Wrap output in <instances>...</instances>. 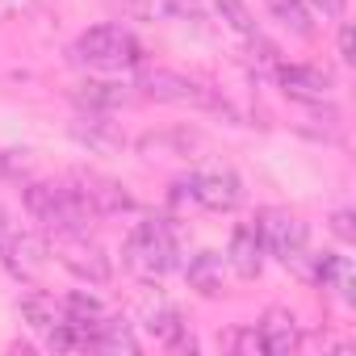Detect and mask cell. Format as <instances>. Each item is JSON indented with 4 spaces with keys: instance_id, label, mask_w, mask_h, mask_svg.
<instances>
[{
    "instance_id": "8992f818",
    "label": "cell",
    "mask_w": 356,
    "mask_h": 356,
    "mask_svg": "<svg viewBox=\"0 0 356 356\" xmlns=\"http://www.w3.org/2000/svg\"><path fill=\"white\" fill-rule=\"evenodd\" d=\"M176 197H189L193 206L222 214V210L239 206L243 185H239V176L227 172V168H206V172H189L185 181H176Z\"/></svg>"
},
{
    "instance_id": "cb8c5ba5",
    "label": "cell",
    "mask_w": 356,
    "mask_h": 356,
    "mask_svg": "<svg viewBox=\"0 0 356 356\" xmlns=\"http://www.w3.org/2000/svg\"><path fill=\"white\" fill-rule=\"evenodd\" d=\"M331 231H335L343 243H352V239H356V231H352V210H335V218H331Z\"/></svg>"
},
{
    "instance_id": "e0dca14e",
    "label": "cell",
    "mask_w": 356,
    "mask_h": 356,
    "mask_svg": "<svg viewBox=\"0 0 356 356\" xmlns=\"http://www.w3.org/2000/svg\"><path fill=\"white\" fill-rule=\"evenodd\" d=\"M72 97H76V105L88 109V113H105V109H118V105L130 101V92H126L122 84H113V80H84Z\"/></svg>"
},
{
    "instance_id": "9a60e30c",
    "label": "cell",
    "mask_w": 356,
    "mask_h": 356,
    "mask_svg": "<svg viewBox=\"0 0 356 356\" xmlns=\"http://www.w3.org/2000/svg\"><path fill=\"white\" fill-rule=\"evenodd\" d=\"M122 9L138 22H185L197 17V0H122Z\"/></svg>"
},
{
    "instance_id": "d4e9b609",
    "label": "cell",
    "mask_w": 356,
    "mask_h": 356,
    "mask_svg": "<svg viewBox=\"0 0 356 356\" xmlns=\"http://www.w3.org/2000/svg\"><path fill=\"white\" fill-rule=\"evenodd\" d=\"M348 0H306V9H318L323 17H339Z\"/></svg>"
},
{
    "instance_id": "7a4b0ae2",
    "label": "cell",
    "mask_w": 356,
    "mask_h": 356,
    "mask_svg": "<svg viewBox=\"0 0 356 356\" xmlns=\"http://www.w3.org/2000/svg\"><path fill=\"white\" fill-rule=\"evenodd\" d=\"M72 63L92 72H126V67H143V47L122 26H92L72 42Z\"/></svg>"
},
{
    "instance_id": "5bb4252c",
    "label": "cell",
    "mask_w": 356,
    "mask_h": 356,
    "mask_svg": "<svg viewBox=\"0 0 356 356\" xmlns=\"http://www.w3.org/2000/svg\"><path fill=\"white\" fill-rule=\"evenodd\" d=\"M88 348H97V352H126V356H134V352H138V339H134V331H130V323H126V318L105 314V318H97V327H92V335H88Z\"/></svg>"
},
{
    "instance_id": "ba28073f",
    "label": "cell",
    "mask_w": 356,
    "mask_h": 356,
    "mask_svg": "<svg viewBox=\"0 0 356 356\" xmlns=\"http://www.w3.org/2000/svg\"><path fill=\"white\" fill-rule=\"evenodd\" d=\"M72 185L84 197V206L92 210V218H109V214L134 210V197L126 193V185L122 181H109V176H101V172H76Z\"/></svg>"
},
{
    "instance_id": "7402d4cb",
    "label": "cell",
    "mask_w": 356,
    "mask_h": 356,
    "mask_svg": "<svg viewBox=\"0 0 356 356\" xmlns=\"http://www.w3.org/2000/svg\"><path fill=\"white\" fill-rule=\"evenodd\" d=\"M76 138H80V143H88V147H118V143H122L118 134H105V130H101V122L84 126V118H80V126H76Z\"/></svg>"
},
{
    "instance_id": "44dd1931",
    "label": "cell",
    "mask_w": 356,
    "mask_h": 356,
    "mask_svg": "<svg viewBox=\"0 0 356 356\" xmlns=\"http://www.w3.org/2000/svg\"><path fill=\"white\" fill-rule=\"evenodd\" d=\"M273 22H281L285 30H293L298 38H310L314 26H310V9H306V0H264Z\"/></svg>"
},
{
    "instance_id": "2e32d148",
    "label": "cell",
    "mask_w": 356,
    "mask_h": 356,
    "mask_svg": "<svg viewBox=\"0 0 356 356\" xmlns=\"http://www.w3.org/2000/svg\"><path fill=\"white\" fill-rule=\"evenodd\" d=\"M310 277H314L323 289H335L343 302H352V260H348V256H339V252H323V256H314Z\"/></svg>"
},
{
    "instance_id": "4fadbf2b",
    "label": "cell",
    "mask_w": 356,
    "mask_h": 356,
    "mask_svg": "<svg viewBox=\"0 0 356 356\" xmlns=\"http://www.w3.org/2000/svg\"><path fill=\"white\" fill-rule=\"evenodd\" d=\"M260 339H264V352H273V356H285V352H293L298 348V318H293V310H285V306H273V310H264V318H260Z\"/></svg>"
},
{
    "instance_id": "9c48e42d",
    "label": "cell",
    "mask_w": 356,
    "mask_h": 356,
    "mask_svg": "<svg viewBox=\"0 0 356 356\" xmlns=\"http://www.w3.org/2000/svg\"><path fill=\"white\" fill-rule=\"evenodd\" d=\"M277 80H281L285 97H293V101H302V105H310V101H323V97L335 88L331 72H323V67H310V63H281V67H277Z\"/></svg>"
},
{
    "instance_id": "277c9868",
    "label": "cell",
    "mask_w": 356,
    "mask_h": 356,
    "mask_svg": "<svg viewBox=\"0 0 356 356\" xmlns=\"http://www.w3.org/2000/svg\"><path fill=\"white\" fill-rule=\"evenodd\" d=\"M143 97L159 101V105H193V109H227L206 84L181 76V72H168V67H143L138 72V84H134Z\"/></svg>"
},
{
    "instance_id": "30bf717a",
    "label": "cell",
    "mask_w": 356,
    "mask_h": 356,
    "mask_svg": "<svg viewBox=\"0 0 356 356\" xmlns=\"http://www.w3.org/2000/svg\"><path fill=\"white\" fill-rule=\"evenodd\" d=\"M227 264L235 268V277H243V281H252V277H260V268H264V243H260V231H256V218L252 222H239L235 231H231V248H227Z\"/></svg>"
},
{
    "instance_id": "484cf974",
    "label": "cell",
    "mask_w": 356,
    "mask_h": 356,
    "mask_svg": "<svg viewBox=\"0 0 356 356\" xmlns=\"http://www.w3.org/2000/svg\"><path fill=\"white\" fill-rule=\"evenodd\" d=\"M339 59H343V63H352V59H356V55H352V26H343V30H339Z\"/></svg>"
},
{
    "instance_id": "ac0fdd59",
    "label": "cell",
    "mask_w": 356,
    "mask_h": 356,
    "mask_svg": "<svg viewBox=\"0 0 356 356\" xmlns=\"http://www.w3.org/2000/svg\"><path fill=\"white\" fill-rule=\"evenodd\" d=\"M22 314H26V323L47 339L63 318H67V310H63V302H55V298H47V293H38V289H30L26 298H22Z\"/></svg>"
},
{
    "instance_id": "8fae6325",
    "label": "cell",
    "mask_w": 356,
    "mask_h": 356,
    "mask_svg": "<svg viewBox=\"0 0 356 356\" xmlns=\"http://www.w3.org/2000/svg\"><path fill=\"white\" fill-rule=\"evenodd\" d=\"M0 260H5V268H13L17 277H34L42 264H47V243L38 235H17L9 231L5 239H0Z\"/></svg>"
},
{
    "instance_id": "4316f807",
    "label": "cell",
    "mask_w": 356,
    "mask_h": 356,
    "mask_svg": "<svg viewBox=\"0 0 356 356\" xmlns=\"http://www.w3.org/2000/svg\"><path fill=\"white\" fill-rule=\"evenodd\" d=\"M9 231H13V222H9V214H5V210H0V239H5Z\"/></svg>"
},
{
    "instance_id": "5b68a950",
    "label": "cell",
    "mask_w": 356,
    "mask_h": 356,
    "mask_svg": "<svg viewBox=\"0 0 356 356\" xmlns=\"http://www.w3.org/2000/svg\"><path fill=\"white\" fill-rule=\"evenodd\" d=\"M256 231H260V243H264V256H277L281 264H293L302 268L306 260V243H310V231L298 214L289 210H264L256 218Z\"/></svg>"
},
{
    "instance_id": "3957f363",
    "label": "cell",
    "mask_w": 356,
    "mask_h": 356,
    "mask_svg": "<svg viewBox=\"0 0 356 356\" xmlns=\"http://www.w3.org/2000/svg\"><path fill=\"white\" fill-rule=\"evenodd\" d=\"M26 210L51 231V235H72V231H84L92 210L84 206V197L76 193V185H51V181H34L26 185Z\"/></svg>"
},
{
    "instance_id": "6da1fadb",
    "label": "cell",
    "mask_w": 356,
    "mask_h": 356,
    "mask_svg": "<svg viewBox=\"0 0 356 356\" xmlns=\"http://www.w3.org/2000/svg\"><path fill=\"white\" fill-rule=\"evenodd\" d=\"M181 264V243H176L168 218H143L126 239V268L143 281H159Z\"/></svg>"
},
{
    "instance_id": "52a82bcc",
    "label": "cell",
    "mask_w": 356,
    "mask_h": 356,
    "mask_svg": "<svg viewBox=\"0 0 356 356\" xmlns=\"http://www.w3.org/2000/svg\"><path fill=\"white\" fill-rule=\"evenodd\" d=\"M59 239V260H63V268L67 273H76L80 281H88V285H105L109 277H113V264H109V256L84 235V231H72V235H55Z\"/></svg>"
},
{
    "instance_id": "7c38bea8",
    "label": "cell",
    "mask_w": 356,
    "mask_h": 356,
    "mask_svg": "<svg viewBox=\"0 0 356 356\" xmlns=\"http://www.w3.org/2000/svg\"><path fill=\"white\" fill-rule=\"evenodd\" d=\"M143 327H147L159 343H168V348H193V339L185 335L181 310H176L172 302H163V298H155V302L143 306Z\"/></svg>"
},
{
    "instance_id": "ffe728a7",
    "label": "cell",
    "mask_w": 356,
    "mask_h": 356,
    "mask_svg": "<svg viewBox=\"0 0 356 356\" xmlns=\"http://www.w3.org/2000/svg\"><path fill=\"white\" fill-rule=\"evenodd\" d=\"M214 5H218V17L227 22V30L235 38H243L248 47H264V38H260V30H256V22H252L243 0H214Z\"/></svg>"
},
{
    "instance_id": "d6986e66",
    "label": "cell",
    "mask_w": 356,
    "mask_h": 356,
    "mask_svg": "<svg viewBox=\"0 0 356 356\" xmlns=\"http://www.w3.org/2000/svg\"><path fill=\"white\" fill-rule=\"evenodd\" d=\"M185 277H189V285H193L197 293H206V298L222 293V256H214V252H197V256L185 264Z\"/></svg>"
},
{
    "instance_id": "603a6c76",
    "label": "cell",
    "mask_w": 356,
    "mask_h": 356,
    "mask_svg": "<svg viewBox=\"0 0 356 356\" xmlns=\"http://www.w3.org/2000/svg\"><path fill=\"white\" fill-rule=\"evenodd\" d=\"M231 348H235V352H252V356H256V352H264V339H260V331H256V327H243V331H235V335H231Z\"/></svg>"
}]
</instances>
